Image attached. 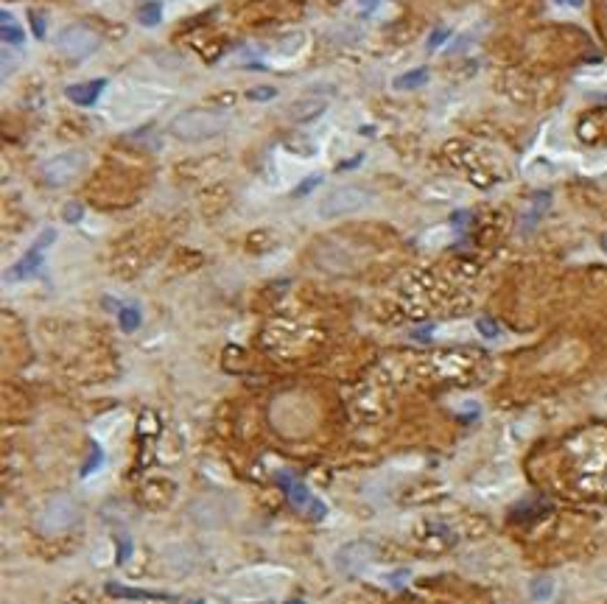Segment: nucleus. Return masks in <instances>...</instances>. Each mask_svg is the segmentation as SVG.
I'll list each match as a JSON object with an SVG mask.
<instances>
[{
	"label": "nucleus",
	"mask_w": 607,
	"mask_h": 604,
	"mask_svg": "<svg viewBox=\"0 0 607 604\" xmlns=\"http://www.w3.org/2000/svg\"><path fill=\"white\" fill-rule=\"evenodd\" d=\"M230 129V115L222 109H185L171 118L168 132L182 143H201Z\"/></svg>",
	"instance_id": "nucleus-1"
},
{
	"label": "nucleus",
	"mask_w": 607,
	"mask_h": 604,
	"mask_svg": "<svg viewBox=\"0 0 607 604\" xmlns=\"http://www.w3.org/2000/svg\"><path fill=\"white\" fill-rule=\"evenodd\" d=\"M372 201V193L358 187V185H344V187H336L330 190L319 205H316V216L325 219V222H333V219H344V216H353L358 210H364Z\"/></svg>",
	"instance_id": "nucleus-2"
},
{
	"label": "nucleus",
	"mask_w": 607,
	"mask_h": 604,
	"mask_svg": "<svg viewBox=\"0 0 607 604\" xmlns=\"http://www.w3.org/2000/svg\"><path fill=\"white\" fill-rule=\"evenodd\" d=\"M76 518H79V506L73 504L70 495H51L43 504V509L37 515V523H40V529L45 534H56V532L70 529L76 523Z\"/></svg>",
	"instance_id": "nucleus-3"
},
{
	"label": "nucleus",
	"mask_w": 607,
	"mask_h": 604,
	"mask_svg": "<svg viewBox=\"0 0 607 604\" xmlns=\"http://www.w3.org/2000/svg\"><path fill=\"white\" fill-rule=\"evenodd\" d=\"M98 48V37L95 31H90L87 26L82 23H73V26H65L59 34H56V51L73 62H82L87 59L93 51Z\"/></svg>",
	"instance_id": "nucleus-4"
},
{
	"label": "nucleus",
	"mask_w": 607,
	"mask_h": 604,
	"mask_svg": "<svg viewBox=\"0 0 607 604\" xmlns=\"http://www.w3.org/2000/svg\"><path fill=\"white\" fill-rule=\"evenodd\" d=\"M84 165H87V157L82 151H65V154L51 157L43 165V179L51 187H65L84 171Z\"/></svg>",
	"instance_id": "nucleus-5"
},
{
	"label": "nucleus",
	"mask_w": 607,
	"mask_h": 604,
	"mask_svg": "<svg viewBox=\"0 0 607 604\" xmlns=\"http://www.w3.org/2000/svg\"><path fill=\"white\" fill-rule=\"evenodd\" d=\"M275 481L280 484V490L289 495V501H291V506H297L300 512H308L311 518H325L328 515V506H325V501H319L300 479H294V476H289V473H275Z\"/></svg>",
	"instance_id": "nucleus-6"
},
{
	"label": "nucleus",
	"mask_w": 607,
	"mask_h": 604,
	"mask_svg": "<svg viewBox=\"0 0 607 604\" xmlns=\"http://www.w3.org/2000/svg\"><path fill=\"white\" fill-rule=\"evenodd\" d=\"M54 238H56V230H43L40 235H37V241H34V247L9 269V280L15 283V280H26V277H34L37 272H40V266H43V261H45V249L54 244Z\"/></svg>",
	"instance_id": "nucleus-7"
},
{
	"label": "nucleus",
	"mask_w": 607,
	"mask_h": 604,
	"mask_svg": "<svg viewBox=\"0 0 607 604\" xmlns=\"http://www.w3.org/2000/svg\"><path fill=\"white\" fill-rule=\"evenodd\" d=\"M107 87V79H95V82H84V84H73L68 87V98L79 107H93L98 101V95L104 93Z\"/></svg>",
	"instance_id": "nucleus-8"
},
{
	"label": "nucleus",
	"mask_w": 607,
	"mask_h": 604,
	"mask_svg": "<svg viewBox=\"0 0 607 604\" xmlns=\"http://www.w3.org/2000/svg\"><path fill=\"white\" fill-rule=\"evenodd\" d=\"M325 109H328V101H325V98H316V95H305V98H297V101L291 104L289 115H291L294 121L305 123V121H314V118H319V115H322Z\"/></svg>",
	"instance_id": "nucleus-9"
},
{
	"label": "nucleus",
	"mask_w": 607,
	"mask_h": 604,
	"mask_svg": "<svg viewBox=\"0 0 607 604\" xmlns=\"http://www.w3.org/2000/svg\"><path fill=\"white\" fill-rule=\"evenodd\" d=\"M0 37H3V42H9V45H20L26 40V31L20 29V23L15 20L12 12H0Z\"/></svg>",
	"instance_id": "nucleus-10"
},
{
	"label": "nucleus",
	"mask_w": 607,
	"mask_h": 604,
	"mask_svg": "<svg viewBox=\"0 0 607 604\" xmlns=\"http://www.w3.org/2000/svg\"><path fill=\"white\" fill-rule=\"evenodd\" d=\"M426 82H429V70L426 68H415L409 73L397 76L392 84H394V90H415V87H423Z\"/></svg>",
	"instance_id": "nucleus-11"
},
{
	"label": "nucleus",
	"mask_w": 607,
	"mask_h": 604,
	"mask_svg": "<svg viewBox=\"0 0 607 604\" xmlns=\"http://www.w3.org/2000/svg\"><path fill=\"white\" fill-rule=\"evenodd\" d=\"M137 20H140V26L154 29L162 20V3H160V0H148V3H143L140 12H137Z\"/></svg>",
	"instance_id": "nucleus-12"
},
{
	"label": "nucleus",
	"mask_w": 607,
	"mask_h": 604,
	"mask_svg": "<svg viewBox=\"0 0 607 604\" xmlns=\"http://www.w3.org/2000/svg\"><path fill=\"white\" fill-rule=\"evenodd\" d=\"M118 325L126 330V333H135L140 327V308L137 305H123L118 308Z\"/></svg>",
	"instance_id": "nucleus-13"
},
{
	"label": "nucleus",
	"mask_w": 607,
	"mask_h": 604,
	"mask_svg": "<svg viewBox=\"0 0 607 604\" xmlns=\"http://www.w3.org/2000/svg\"><path fill=\"white\" fill-rule=\"evenodd\" d=\"M529 590H532V598H535V601H548L551 593H554V579H551V576H535Z\"/></svg>",
	"instance_id": "nucleus-14"
},
{
	"label": "nucleus",
	"mask_w": 607,
	"mask_h": 604,
	"mask_svg": "<svg viewBox=\"0 0 607 604\" xmlns=\"http://www.w3.org/2000/svg\"><path fill=\"white\" fill-rule=\"evenodd\" d=\"M107 590L112 596H123V598H160L157 593H146V590H129V587H121V584H107Z\"/></svg>",
	"instance_id": "nucleus-15"
},
{
	"label": "nucleus",
	"mask_w": 607,
	"mask_h": 604,
	"mask_svg": "<svg viewBox=\"0 0 607 604\" xmlns=\"http://www.w3.org/2000/svg\"><path fill=\"white\" fill-rule=\"evenodd\" d=\"M476 330H479L484 339H498V336H501V327H498L493 319H487V316L476 319Z\"/></svg>",
	"instance_id": "nucleus-16"
},
{
	"label": "nucleus",
	"mask_w": 607,
	"mask_h": 604,
	"mask_svg": "<svg viewBox=\"0 0 607 604\" xmlns=\"http://www.w3.org/2000/svg\"><path fill=\"white\" fill-rule=\"evenodd\" d=\"M82 216H84V208L79 205V201H70V205H65V210H62V219H65L68 224H79Z\"/></svg>",
	"instance_id": "nucleus-17"
},
{
	"label": "nucleus",
	"mask_w": 607,
	"mask_h": 604,
	"mask_svg": "<svg viewBox=\"0 0 607 604\" xmlns=\"http://www.w3.org/2000/svg\"><path fill=\"white\" fill-rule=\"evenodd\" d=\"M448 37H451V31H448V29H437V31H431V37H429L426 48H429V51H437V48H443V45L448 42Z\"/></svg>",
	"instance_id": "nucleus-18"
},
{
	"label": "nucleus",
	"mask_w": 607,
	"mask_h": 604,
	"mask_svg": "<svg viewBox=\"0 0 607 604\" xmlns=\"http://www.w3.org/2000/svg\"><path fill=\"white\" fill-rule=\"evenodd\" d=\"M112 423H118V415H107V417H101V420L95 423V428H93V431H95V437H98V440H104V437L112 431V428H109Z\"/></svg>",
	"instance_id": "nucleus-19"
},
{
	"label": "nucleus",
	"mask_w": 607,
	"mask_h": 604,
	"mask_svg": "<svg viewBox=\"0 0 607 604\" xmlns=\"http://www.w3.org/2000/svg\"><path fill=\"white\" fill-rule=\"evenodd\" d=\"M275 95H277L275 87H255V90H249V101H272Z\"/></svg>",
	"instance_id": "nucleus-20"
},
{
	"label": "nucleus",
	"mask_w": 607,
	"mask_h": 604,
	"mask_svg": "<svg viewBox=\"0 0 607 604\" xmlns=\"http://www.w3.org/2000/svg\"><path fill=\"white\" fill-rule=\"evenodd\" d=\"M101 459H104V454H101L98 448H93V454H90L87 465L82 467V476H90V473H93V467H98V465H101Z\"/></svg>",
	"instance_id": "nucleus-21"
},
{
	"label": "nucleus",
	"mask_w": 607,
	"mask_h": 604,
	"mask_svg": "<svg viewBox=\"0 0 607 604\" xmlns=\"http://www.w3.org/2000/svg\"><path fill=\"white\" fill-rule=\"evenodd\" d=\"M316 185H319V173H314V176H308V179H305V182H302V185L297 187V196H305V193H308V190H314Z\"/></svg>",
	"instance_id": "nucleus-22"
},
{
	"label": "nucleus",
	"mask_w": 607,
	"mask_h": 604,
	"mask_svg": "<svg viewBox=\"0 0 607 604\" xmlns=\"http://www.w3.org/2000/svg\"><path fill=\"white\" fill-rule=\"evenodd\" d=\"M381 3H383V0H358V6H361V12H364V15H372V12H375Z\"/></svg>",
	"instance_id": "nucleus-23"
},
{
	"label": "nucleus",
	"mask_w": 607,
	"mask_h": 604,
	"mask_svg": "<svg viewBox=\"0 0 607 604\" xmlns=\"http://www.w3.org/2000/svg\"><path fill=\"white\" fill-rule=\"evenodd\" d=\"M31 23H34V34H37V37H45V20H43L37 12H31Z\"/></svg>",
	"instance_id": "nucleus-24"
},
{
	"label": "nucleus",
	"mask_w": 607,
	"mask_h": 604,
	"mask_svg": "<svg viewBox=\"0 0 607 604\" xmlns=\"http://www.w3.org/2000/svg\"><path fill=\"white\" fill-rule=\"evenodd\" d=\"M93 559H95L98 565H107L104 559H109V545H101V548H98V554L93 551Z\"/></svg>",
	"instance_id": "nucleus-25"
},
{
	"label": "nucleus",
	"mask_w": 607,
	"mask_h": 604,
	"mask_svg": "<svg viewBox=\"0 0 607 604\" xmlns=\"http://www.w3.org/2000/svg\"><path fill=\"white\" fill-rule=\"evenodd\" d=\"M129 554H132V545H129V540H121V554H118V562H123Z\"/></svg>",
	"instance_id": "nucleus-26"
},
{
	"label": "nucleus",
	"mask_w": 607,
	"mask_h": 604,
	"mask_svg": "<svg viewBox=\"0 0 607 604\" xmlns=\"http://www.w3.org/2000/svg\"><path fill=\"white\" fill-rule=\"evenodd\" d=\"M554 3H560V6H568V9H579L585 0H554Z\"/></svg>",
	"instance_id": "nucleus-27"
},
{
	"label": "nucleus",
	"mask_w": 607,
	"mask_h": 604,
	"mask_svg": "<svg viewBox=\"0 0 607 604\" xmlns=\"http://www.w3.org/2000/svg\"><path fill=\"white\" fill-rule=\"evenodd\" d=\"M289 604H302V601H289Z\"/></svg>",
	"instance_id": "nucleus-28"
},
{
	"label": "nucleus",
	"mask_w": 607,
	"mask_h": 604,
	"mask_svg": "<svg viewBox=\"0 0 607 604\" xmlns=\"http://www.w3.org/2000/svg\"><path fill=\"white\" fill-rule=\"evenodd\" d=\"M193 604H205V601H193Z\"/></svg>",
	"instance_id": "nucleus-29"
}]
</instances>
